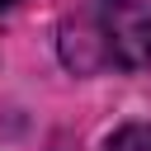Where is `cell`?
<instances>
[{"mask_svg": "<svg viewBox=\"0 0 151 151\" xmlns=\"http://www.w3.org/2000/svg\"><path fill=\"white\" fill-rule=\"evenodd\" d=\"M104 151H151V123H127L123 132L109 137Z\"/></svg>", "mask_w": 151, "mask_h": 151, "instance_id": "7a4b0ae2", "label": "cell"}, {"mask_svg": "<svg viewBox=\"0 0 151 151\" xmlns=\"http://www.w3.org/2000/svg\"><path fill=\"white\" fill-rule=\"evenodd\" d=\"M94 33L113 66H151V0H94Z\"/></svg>", "mask_w": 151, "mask_h": 151, "instance_id": "6da1fadb", "label": "cell"}, {"mask_svg": "<svg viewBox=\"0 0 151 151\" xmlns=\"http://www.w3.org/2000/svg\"><path fill=\"white\" fill-rule=\"evenodd\" d=\"M9 5H14V0H0V9H9Z\"/></svg>", "mask_w": 151, "mask_h": 151, "instance_id": "3957f363", "label": "cell"}]
</instances>
